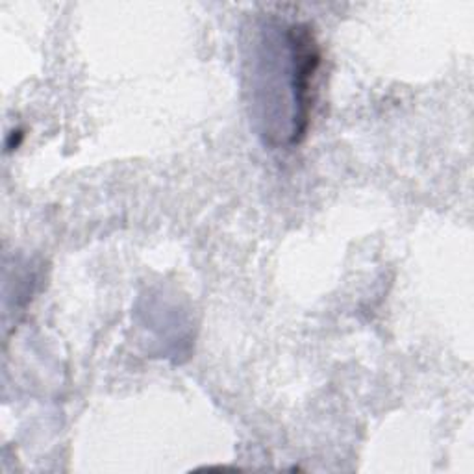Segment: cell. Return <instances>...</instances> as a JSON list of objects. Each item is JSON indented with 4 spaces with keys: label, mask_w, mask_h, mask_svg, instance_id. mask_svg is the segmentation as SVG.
I'll use <instances>...</instances> for the list:
<instances>
[{
    "label": "cell",
    "mask_w": 474,
    "mask_h": 474,
    "mask_svg": "<svg viewBox=\"0 0 474 474\" xmlns=\"http://www.w3.org/2000/svg\"><path fill=\"white\" fill-rule=\"evenodd\" d=\"M21 139H23V132H12V143L8 144V151H12V149H17L19 147V143H21Z\"/></svg>",
    "instance_id": "2"
},
{
    "label": "cell",
    "mask_w": 474,
    "mask_h": 474,
    "mask_svg": "<svg viewBox=\"0 0 474 474\" xmlns=\"http://www.w3.org/2000/svg\"><path fill=\"white\" fill-rule=\"evenodd\" d=\"M287 45L291 54V93H293V128H291V143H301L308 132L311 116V88L315 72L321 63L319 47L308 26L293 24L287 30Z\"/></svg>",
    "instance_id": "1"
}]
</instances>
